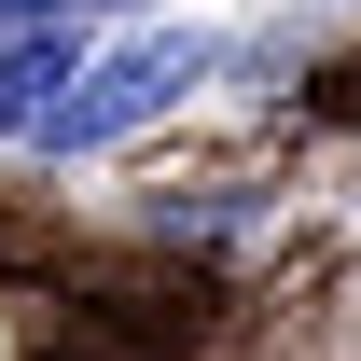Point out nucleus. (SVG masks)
<instances>
[{"mask_svg":"<svg viewBox=\"0 0 361 361\" xmlns=\"http://www.w3.org/2000/svg\"><path fill=\"white\" fill-rule=\"evenodd\" d=\"M84 84V42L70 28H28V42H0V126H56V97Z\"/></svg>","mask_w":361,"mask_h":361,"instance_id":"nucleus-2","label":"nucleus"},{"mask_svg":"<svg viewBox=\"0 0 361 361\" xmlns=\"http://www.w3.org/2000/svg\"><path fill=\"white\" fill-rule=\"evenodd\" d=\"M42 14H56V28H70V14H84V0H42Z\"/></svg>","mask_w":361,"mask_h":361,"instance_id":"nucleus-3","label":"nucleus"},{"mask_svg":"<svg viewBox=\"0 0 361 361\" xmlns=\"http://www.w3.org/2000/svg\"><path fill=\"white\" fill-rule=\"evenodd\" d=\"M209 56H223V42H195V28H167V42H126V56H97L84 84L56 97V126H42V139H56V153H97V139L153 126V111H167V97L195 84V70H209Z\"/></svg>","mask_w":361,"mask_h":361,"instance_id":"nucleus-1","label":"nucleus"}]
</instances>
